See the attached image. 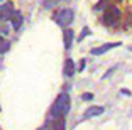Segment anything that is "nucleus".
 I'll return each instance as SVG.
<instances>
[{
  "label": "nucleus",
  "instance_id": "obj_4",
  "mask_svg": "<svg viewBox=\"0 0 132 130\" xmlns=\"http://www.w3.org/2000/svg\"><path fill=\"white\" fill-rule=\"evenodd\" d=\"M119 46H120V42H109V44H103V46H100V47H95V49H92L90 53L93 54V56H100V54H105L107 51L113 49V47H119Z\"/></svg>",
  "mask_w": 132,
  "mask_h": 130
},
{
  "label": "nucleus",
  "instance_id": "obj_3",
  "mask_svg": "<svg viewBox=\"0 0 132 130\" xmlns=\"http://www.w3.org/2000/svg\"><path fill=\"white\" fill-rule=\"evenodd\" d=\"M54 19H56V22H58L59 25L66 27L68 24L73 22V19H75V12L71 10V8H63V10H59L58 14H56Z\"/></svg>",
  "mask_w": 132,
  "mask_h": 130
},
{
  "label": "nucleus",
  "instance_id": "obj_6",
  "mask_svg": "<svg viewBox=\"0 0 132 130\" xmlns=\"http://www.w3.org/2000/svg\"><path fill=\"white\" fill-rule=\"evenodd\" d=\"M103 113V107H90L85 110V118H92V117H98Z\"/></svg>",
  "mask_w": 132,
  "mask_h": 130
},
{
  "label": "nucleus",
  "instance_id": "obj_7",
  "mask_svg": "<svg viewBox=\"0 0 132 130\" xmlns=\"http://www.w3.org/2000/svg\"><path fill=\"white\" fill-rule=\"evenodd\" d=\"M76 68H75V63L73 59H66L64 61V76H73Z\"/></svg>",
  "mask_w": 132,
  "mask_h": 130
},
{
  "label": "nucleus",
  "instance_id": "obj_15",
  "mask_svg": "<svg viewBox=\"0 0 132 130\" xmlns=\"http://www.w3.org/2000/svg\"><path fill=\"white\" fill-rule=\"evenodd\" d=\"M129 49H130V51H132V46H130V47H129Z\"/></svg>",
  "mask_w": 132,
  "mask_h": 130
},
{
  "label": "nucleus",
  "instance_id": "obj_8",
  "mask_svg": "<svg viewBox=\"0 0 132 130\" xmlns=\"http://www.w3.org/2000/svg\"><path fill=\"white\" fill-rule=\"evenodd\" d=\"M73 31L71 29H68V31H64V47L66 49H70L71 47V42H73Z\"/></svg>",
  "mask_w": 132,
  "mask_h": 130
},
{
  "label": "nucleus",
  "instance_id": "obj_1",
  "mask_svg": "<svg viewBox=\"0 0 132 130\" xmlns=\"http://www.w3.org/2000/svg\"><path fill=\"white\" fill-rule=\"evenodd\" d=\"M70 95L68 93H61L58 95V98L54 100V103H53V108H51V115L58 118V117H64L70 110Z\"/></svg>",
  "mask_w": 132,
  "mask_h": 130
},
{
  "label": "nucleus",
  "instance_id": "obj_9",
  "mask_svg": "<svg viewBox=\"0 0 132 130\" xmlns=\"http://www.w3.org/2000/svg\"><path fill=\"white\" fill-rule=\"evenodd\" d=\"M64 117H58V118H54V122H53V128L54 130H64Z\"/></svg>",
  "mask_w": 132,
  "mask_h": 130
},
{
  "label": "nucleus",
  "instance_id": "obj_10",
  "mask_svg": "<svg viewBox=\"0 0 132 130\" xmlns=\"http://www.w3.org/2000/svg\"><path fill=\"white\" fill-rule=\"evenodd\" d=\"M9 49H10V42H9L7 39L0 37V54H5Z\"/></svg>",
  "mask_w": 132,
  "mask_h": 130
},
{
  "label": "nucleus",
  "instance_id": "obj_2",
  "mask_svg": "<svg viewBox=\"0 0 132 130\" xmlns=\"http://www.w3.org/2000/svg\"><path fill=\"white\" fill-rule=\"evenodd\" d=\"M119 20H120V10L115 5H110V7L105 8V14H103L105 25H115Z\"/></svg>",
  "mask_w": 132,
  "mask_h": 130
},
{
  "label": "nucleus",
  "instance_id": "obj_14",
  "mask_svg": "<svg viewBox=\"0 0 132 130\" xmlns=\"http://www.w3.org/2000/svg\"><path fill=\"white\" fill-rule=\"evenodd\" d=\"M4 19V14H2V8H0V20Z\"/></svg>",
  "mask_w": 132,
  "mask_h": 130
},
{
  "label": "nucleus",
  "instance_id": "obj_11",
  "mask_svg": "<svg viewBox=\"0 0 132 130\" xmlns=\"http://www.w3.org/2000/svg\"><path fill=\"white\" fill-rule=\"evenodd\" d=\"M56 2H58V0H44V7L46 8H53L56 5Z\"/></svg>",
  "mask_w": 132,
  "mask_h": 130
},
{
  "label": "nucleus",
  "instance_id": "obj_12",
  "mask_svg": "<svg viewBox=\"0 0 132 130\" xmlns=\"http://www.w3.org/2000/svg\"><path fill=\"white\" fill-rule=\"evenodd\" d=\"M86 34H88V29H86V27H85V29H83V32H81V34H80V37H78V41H83V37H85Z\"/></svg>",
  "mask_w": 132,
  "mask_h": 130
},
{
  "label": "nucleus",
  "instance_id": "obj_5",
  "mask_svg": "<svg viewBox=\"0 0 132 130\" xmlns=\"http://www.w3.org/2000/svg\"><path fill=\"white\" fill-rule=\"evenodd\" d=\"M9 19H10V24H12L14 29H19L20 24H22V15H20V12H17V10H12Z\"/></svg>",
  "mask_w": 132,
  "mask_h": 130
},
{
  "label": "nucleus",
  "instance_id": "obj_13",
  "mask_svg": "<svg viewBox=\"0 0 132 130\" xmlns=\"http://www.w3.org/2000/svg\"><path fill=\"white\" fill-rule=\"evenodd\" d=\"M83 100H93V95H92V93H85V95H83Z\"/></svg>",
  "mask_w": 132,
  "mask_h": 130
}]
</instances>
